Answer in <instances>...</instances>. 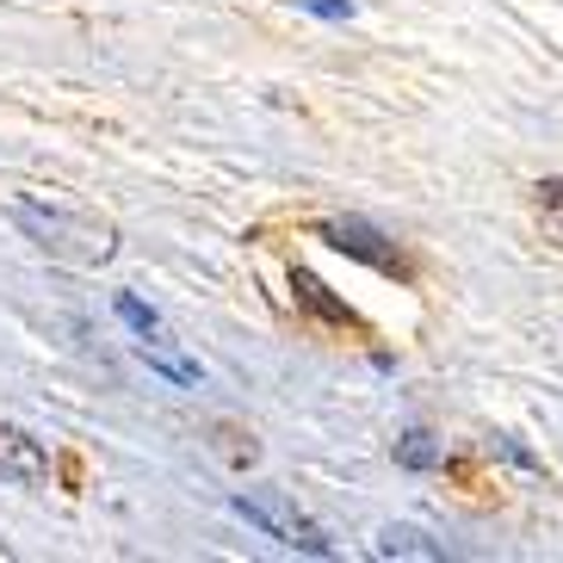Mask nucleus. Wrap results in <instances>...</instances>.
<instances>
[{"label": "nucleus", "instance_id": "f257e3e1", "mask_svg": "<svg viewBox=\"0 0 563 563\" xmlns=\"http://www.w3.org/2000/svg\"><path fill=\"white\" fill-rule=\"evenodd\" d=\"M7 217L25 230V242H37V249L63 266H106L118 254V230L100 223V217L63 211V205H37V199H13Z\"/></svg>", "mask_w": 563, "mask_h": 563}, {"label": "nucleus", "instance_id": "f03ea898", "mask_svg": "<svg viewBox=\"0 0 563 563\" xmlns=\"http://www.w3.org/2000/svg\"><path fill=\"white\" fill-rule=\"evenodd\" d=\"M235 514H242L254 532L279 539L285 551H303V558H334V539L316 527V520L291 496H285V489H242V496H235Z\"/></svg>", "mask_w": 563, "mask_h": 563}, {"label": "nucleus", "instance_id": "7ed1b4c3", "mask_svg": "<svg viewBox=\"0 0 563 563\" xmlns=\"http://www.w3.org/2000/svg\"><path fill=\"white\" fill-rule=\"evenodd\" d=\"M316 235H322L334 254H347V261H365V266H378V273H397V279H409V261H402V249H397L384 230H372L365 217H329V223H316Z\"/></svg>", "mask_w": 563, "mask_h": 563}, {"label": "nucleus", "instance_id": "20e7f679", "mask_svg": "<svg viewBox=\"0 0 563 563\" xmlns=\"http://www.w3.org/2000/svg\"><path fill=\"white\" fill-rule=\"evenodd\" d=\"M0 477L25 483V489H44L51 483V452H44V440H32L13 421H0Z\"/></svg>", "mask_w": 563, "mask_h": 563}, {"label": "nucleus", "instance_id": "39448f33", "mask_svg": "<svg viewBox=\"0 0 563 563\" xmlns=\"http://www.w3.org/2000/svg\"><path fill=\"white\" fill-rule=\"evenodd\" d=\"M291 291H298V303H303V310L316 316V322H334V329H353V322H360V316H353L347 303L334 298L329 285L316 279L310 266H291Z\"/></svg>", "mask_w": 563, "mask_h": 563}, {"label": "nucleus", "instance_id": "423d86ee", "mask_svg": "<svg viewBox=\"0 0 563 563\" xmlns=\"http://www.w3.org/2000/svg\"><path fill=\"white\" fill-rule=\"evenodd\" d=\"M136 353H143V360L155 365V372H162V378H174V384H199V360H186L180 353V341H174V334H143V341H136Z\"/></svg>", "mask_w": 563, "mask_h": 563}, {"label": "nucleus", "instance_id": "0eeeda50", "mask_svg": "<svg viewBox=\"0 0 563 563\" xmlns=\"http://www.w3.org/2000/svg\"><path fill=\"white\" fill-rule=\"evenodd\" d=\"M378 558H446V545H433L421 527H384L378 532Z\"/></svg>", "mask_w": 563, "mask_h": 563}, {"label": "nucleus", "instance_id": "6e6552de", "mask_svg": "<svg viewBox=\"0 0 563 563\" xmlns=\"http://www.w3.org/2000/svg\"><path fill=\"white\" fill-rule=\"evenodd\" d=\"M397 464L402 471H433V464H440V440H433L428 428H409L397 440Z\"/></svg>", "mask_w": 563, "mask_h": 563}, {"label": "nucleus", "instance_id": "1a4fd4ad", "mask_svg": "<svg viewBox=\"0 0 563 563\" xmlns=\"http://www.w3.org/2000/svg\"><path fill=\"white\" fill-rule=\"evenodd\" d=\"M112 310H118V322H124V329H131L136 341H143V334H162V329H167L162 316H155L143 298H131V291H118V298H112Z\"/></svg>", "mask_w": 563, "mask_h": 563}, {"label": "nucleus", "instance_id": "9d476101", "mask_svg": "<svg viewBox=\"0 0 563 563\" xmlns=\"http://www.w3.org/2000/svg\"><path fill=\"white\" fill-rule=\"evenodd\" d=\"M539 217H545V230L563 242V180H539Z\"/></svg>", "mask_w": 563, "mask_h": 563}, {"label": "nucleus", "instance_id": "9b49d317", "mask_svg": "<svg viewBox=\"0 0 563 563\" xmlns=\"http://www.w3.org/2000/svg\"><path fill=\"white\" fill-rule=\"evenodd\" d=\"M223 452H230L235 464H254V459H261V446H254V433H223Z\"/></svg>", "mask_w": 563, "mask_h": 563}, {"label": "nucleus", "instance_id": "f8f14e48", "mask_svg": "<svg viewBox=\"0 0 563 563\" xmlns=\"http://www.w3.org/2000/svg\"><path fill=\"white\" fill-rule=\"evenodd\" d=\"M496 452H501V459H508V464H520V471H539V459H532V452L520 446L514 433H501V440H496Z\"/></svg>", "mask_w": 563, "mask_h": 563}, {"label": "nucleus", "instance_id": "ddd939ff", "mask_svg": "<svg viewBox=\"0 0 563 563\" xmlns=\"http://www.w3.org/2000/svg\"><path fill=\"white\" fill-rule=\"evenodd\" d=\"M298 7L316 19H353V0H298Z\"/></svg>", "mask_w": 563, "mask_h": 563}]
</instances>
